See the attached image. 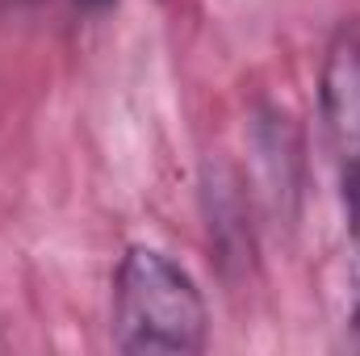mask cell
<instances>
[{
	"label": "cell",
	"instance_id": "6da1fadb",
	"mask_svg": "<svg viewBox=\"0 0 360 356\" xmlns=\"http://www.w3.org/2000/svg\"><path fill=\"white\" fill-rule=\"evenodd\" d=\"M210 310L188 268L151 243L126 248L113 272V348L117 352H201Z\"/></svg>",
	"mask_w": 360,
	"mask_h": 356
},
{
	"label": "cell",
	"instance_id": "7a4b0ae2",
	"mask_svg": "<svg viewBox=\"0 0 360 356\" xmlns=\"http://www.w3.org/2000/svg\"><path fill=\"white\" fill-rule=\"evenodd\" d=\"M323 134L335 160L340 184H360V30L344 25L319 72Z\"/></svg>",
	"mask_w": 360,
	"mask_h": 356
},
{
	"label": "cell",
	"instance_id": "3957f363",
	"mask_svg": "<svg viewBox=\"0 0 360 356\" xmlns=\"http://www.w3.org/2000/svg\"><path fill=\"white\" fill-rule=\"evenodd\" d=\"M344 210H348V239H352V276H356V302H352V348H360V184H340Z\"/></svg>",
	"mask_w": 360,
	"mask_h": 356
}]
</instances>
